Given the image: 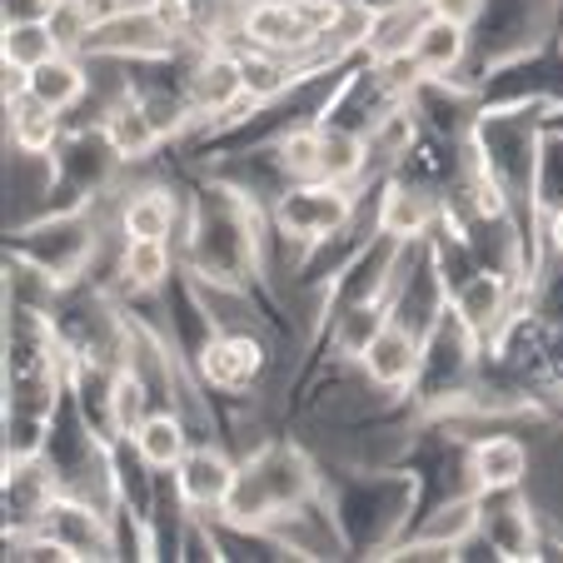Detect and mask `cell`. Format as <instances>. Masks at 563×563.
<instances>
[{
	"label": "cell",
	"instance_id": "cell-16",
	"mask_svg": "<svg viewBox=\"0 0 563 563\" xmlns=\"http://www.w3.org/2000/svg\"><path fill=\"white\" fill-rule=\"evenodd\" d=\"M533 210H563V130H543L533 159Z\"/></svg>",
	"mask_w": 563,
	"mask_h": 563
},
{
	"label": "cell",
	"instance_id": "cell-2",
	"mask_svg": "<svg viewBox=\"0 0 563 563\" xmlns=\"http://www.w3.org/2000/svg\"><path fill=\"white\" fill-rule=\"evenodd\" d=\"M185 96H190L200 120H240L245 106L260 110V100L250 96L245 55L224 51V45H205V51L195 55L190 75H185Z\"/></svg>",
	"mask_w": 563,
	"mask_h": 563
},
{
	"label": "cell",
	"instance_id": "cell-17",
	"mask_svg": "<svg viewBox=\"0 0 563 563\" xmlns=\"http://www.w3.org/2000/svg\"><path fill=\"white\" fill-rule=\"evenodd\" d=\"M51 55H60V45H55V35H51L45 21L5 25V65H15V70H35V65L51 60Z\"/></svg>",
	"mask_w": 563,
	"mask_h": 563
},
{
	"label": "cell",
	"instance_id": "cell-11",
	"mask_svg": "<svg viewBox=\"0 0 563 563\" xmlns=\"http://www.w3.org/2000/svg\"><path fill=\"white\" fill-rule=\"evenodd\" d=\"M130 444H135V454L145 459L155 474H175V464L195 449L190 444V424H185V409H175V405L150 409V415L140 419V429L130 434Z\"/></svg>",
	"mask_w": 563,
	"mask_h": 563
},
{
	"label": "cell",
	"instance_id": "cell-23",
	"mask_svg": "<svg viewBox=\"0 0 563 563\" xmlns=\"http://www.w3.org/2000/svg\"><path fill=\"white\" fill-rule=\"evenodd\" d=\"M96 5H100V0H96Z\"/></svg>",
	"mask_w": 563,
	"mask_h": 563
},
{
	"label": "cell",
	"instance_id": "cell-20",
	"mask_svg": "<svg viewBox=\"0 0 563 563\" xmlns=\"http://www.w3.org/2000/svg\"><path fill=\"white\" fill-rule=\"evenodd\" d=\"M55 11V0H5V25L15 21H45Z\"/></svg>",
	"mask_w": 563,
	"mask_h": 563
},
{
	"label": "cell",
	"instance_id": "cell-21",
	"mask_svg": "<svg viewBox=\"0 0 563 563\" xmlns=\"http://www.w3.org/2000/svg\"><path fill=\"white\" fill-rule=\"evenodd\" d=\"M549 250L563 260V210H553V214H549Z\"/></svg>",
	"mask_w": 563,
	"mask_h": 563
},
{
	"label": "cell",
	"instance_id": "cell-7",
	"mask_svg": "<svg viewBox=\"0 0 563 563\" xmlns=\"http://www.w3.org/2000/svg\"><path fill=\"white\" fill-rule=\"evenodd\" d=\"M234 484H240V464L214 444H195L190 454L175 464V489H180L185 509L205 514V519H220Z\"/></svg>",
	"mask_w": 563,
	"mask_h": 563
},
{
	"label": "cell",
	"instance_id": "cell-15",
	"mask_svg": "<svg viewBox=\"0 0 563 563\" xmlns=\"http://www.w3.org/2000/svg\"><path fill=\"white\" fill-rule=\"evenodd\" d=\"M115 275H120V289H130V295H159L175 275L170 240H125Z\"/></svg>",
	"mask_w": 563,
	"mask_h": 563
},
{
	"label": "cell",
	"instance_id": "cell-14",
	"mask_svg": "<svg viewBox=\"0 0 563 563\" xmlns=\"http://www.w3.org/2000/svg\"><path fill=\"white\" fill-rule=\"evenodd\" d=\"M175 230H180V200L159 185H145L120 205V234L125 240H170Z\"/></svg>",
	"mask_w": 563,
	"mask_h": 563
},
{
	"label": "cell",
	"instance_id": "cell-4",
	"mask_svg": "<svg viewBox=\"0 0 563 563\" xmlns=\"http://www.w3.org/2000/svg\"><path fill=\"white\" fill-rule=\"evenodd\" d=\"M195 369L205 389L240 399L265 374V340L250 330H210L195 350Z\"/></svg>",
	"mask_w": 563,
	"mask_h": 563
},
{
	"label": "cell",
	"instance_id": "cell-1",
	"mask_svg": "<svg viewBox=\"0 0 563 563\" xmlns=\"http://www.w3.org/2000/svg\"><path fill=\"white\" fill-rule=\"evenodd\" d=\"M360 214V190L340 180H295L279 190L275 200V230L285 234L289 245L299 250H319L340 240Z\"/></svg>",
	"mask_w": 563,
	"mask_h": 563
},
{
	"label": "cell",
	"instance_id": "cell-13",
	"mask_svg": "<svg viewBox=\"0 0 563 563\" xmlns=\"http://www.w3.org/2000/svg\"><path fill=\"white\" fill-rule=\"evenodd\" d=\"M21 90H31L35 100H45L51 110H75L80 100L90 96V70H86V60L80 55H70V51H60V55H51V60H41L35 70H25V86Z\"/></svg>",
	"mask_w": 563,
	"mask_h": 563
},
{
	"label": "cell",
	"instance_id": "cell-9",
	"mask_svg": "<svg viewBox=\"0 0 563 563\" xmlns=\"http://www.w3.org/2000/svg\"><path fill=\"white\" fill-rule=\"evenodd\" d=\"M529 444L519 434H484L468 444V478L478 494H504L529 484Z\"/></svg>",
	"mask_w": 563,
	"mask_h": 563
},
{
	"label": "cell",
	"instance_id": "cell-5",
	"mask_svg": "<svg viewBox=\"0 0 563 563\" xmlns=\"http://www.w3.org/2000/svg\"><path fill=\"white\" fill-rule=\"evenodd\" d=\"M478 539L489 543L494 559H543L539 519L519 489L478 494Z\"/></svg>",
	"mask_w": 563,
	"mask_h": 563
},
{
	"label": "cell",
	"instance_id": "cell-19",
	"mask_svg": "<svg viewBox=\"0 0 563 563\" xmlns=\"http://www.w3.org/2000/svg\"><path fill=\"white\" fill-rule=\"evenodd\" d=\"M429 15H444V21H459V25H474L484 0H424Z\"/></svg>",
	"mask_w": 563,
	"mask_h": 563
},
{
	"label": "cell",
	"instance_id": "cell-18",
	"mask_svg": "<svg viewBox=\"0 0 563 563\" xmlns=\"http://www.w3.org/2000/svg\"><path fill=\"white\" fill-rule=\"evenodd\" d=\"M145 11L155 15V25L170 41H185V35L195 31V21H200V5L195 0H145Z\"/></svg>",
	"mask_w": 563,
	"mask_h": 563
},
{
	"label": "cell",
	"instance_id": "cell-22",
	"mask_svg": "<svg viewBox=\"0 0 563 563\" xmlns=\"http://www.w3.org/2000/svg\"><path fill=\"white\" fill-rule=\"evenodd\" d=\"M240 5H255V0H240Z\"/></svg>",
	"mask_w": 563,
	"mask_h": 563
},
{
	"label": "cell",
	"instance_id": "cell-6",
	"mask_svg": "<svg viewBox=\"0 0 563 563\" xmlns=\"http://www.w3.org/2000/svg\"><path fill=\"white\" fill-rule=\"evenodd\" d=\"M419 364H424V334L409 330L405 319L384 324L379 334L369 340V350L360 354V369H364V384L379 394H405L419 384Z\"/></svg>",
	"mask_w": 563,
	"mask_h": 563
},
{
	"label": "cell",
	"instance_id": "cell-10",
	"mask_svg": "<svg viewBox=\"0 0 563 563\" xmlns=\"http://www.w3.org/2000/svg\"><path fill=\"white\" fill-rule=\"evenodd\" d=\"M5 115H11V145L25 159H55L65 130H60V110H51L45 100H35L31 90L5 96Z\"/></svg>",
	"mask_w": 563,
	"mask_h": 563
},
{
	"label": "cell",
	"instance_id": "cell-8",
	"mask_svg": "<svg viewBox=\"0 0 563 563\" xmlns=\"http://www.w3.org/2000/svg\"><path fill=\"white\" fill-rule=\"evenodd\" d=\"M439 220H444V210L434 205V195L424 185L384 180V195L374 205V234L399 240V245H424Z\"/></svg>",
	"mask_w": 563,
	"mask_h": 563
},
{
	"label": "cell",
	"instance_id": "cell-12",
	"mask_svg": "<svg viewBox=\"0 0 563 563\" xmlns=\"http://www.w3.org/2000/svg\"><path fill=\"white\" fill-rule=\"evenodd\" d=\"M415 70L424 80H454L459 65L468 60V25L444 21V15H429L415 35V51H409Z\"/></svg>",
	"mask_w": 563,
	"mask_h": 563
},
{
	"label": "cell",
	"instance_id": "cell-3",
	"mask_svg": "<svg viewBox=\"0 0 563 563\" xmlns=\"http://www.w3.org/2000/svg\"><path fill=\"white\" fill-rule=\"evenodd\" d=\"M41 533L51 543H60L65 559H110L115 553V523L90 494L60 489L51 499V509H45Z\"/></svg>",
	"mask_w": 563,
	"mask_h": 563
}]
</instances>
